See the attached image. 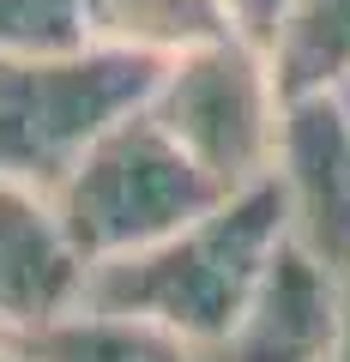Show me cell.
Wrapping results in <instances>:
<instances>
[{"instance_id": "11", "label": "cell", "mask_w": 350, "mask_h": 362, "mask_svg": "<svg viewBox=\"0 0 350 362\" xmlns=\"http://www.w3.org/2000/svg\"><path fill=\"white\" fill-rule=\"evenodd\" d=\"M85 49V6L78 0H0V61Z\"/></svg>"}, {"instance_id": "14", "label": "cell", "mask_w": 350, "mask_h": 362, "mask_svg": "<svg viewBox=\"0 0 350 362\" xmlns=\"http://www.w3.org/2000/svg\"><path fill=\"white\" fill-rule=\"evenodd\" d=\"M338 362H350V314H344V344H338Z\"/></svg>"}, {"instance_id": "1", "label": "cell", "mask_w": 350, "mask_h": 362, "mask_svg": "<svg viewBox=\"0 0 350 362\" xmlns=\"http://www.w3.org/2000/svg\"><path fill=\"white\" fill-rule=\"evenodd\" d=\"M278 247H284V199H278V181H266L230 194L199 223L175 230L145 254L91 266L85 308L163 326L169 338L206 350L242 320Z\"/></svg>"}, {"instance_id": "6", "label": "cell", "mask_w": 350, "mask_h": 362, "mask_svg": "<svg viewBox=\"0 0 350 362\" xmlns=\"http://www.w3.org/2000/svg\"><path fill=\"white\" fill-rule=\"evenodd\" d=\"M91 259L42 187L0 181V338H30L85 308Z\"/></svg>"}, {"instance_id": "5", "label": "cell", "mask_w": 350, "mask_h": 362, "mask_svg": "<svg viewBox=\"0 0 350 362\" xmlns=\"http://www.w3.org/2000/svg\"><path fill=\"white\" fill-rule=\"evenodd\" d=\"M278 199L290 247L350 296V109L344 97H296L278 145Z\"/></svg>"}, {"instance_id": "4", "label": "cell", "mask_w": 350, "mask_h": 362, "mask_svg": "<svg viewBox=\"0 0 350 362\" xmlns=\"http://www.w3.org/2000/svg\"><path fill=\"white\" fill-rule=\"evenodd\" d=\"M145 115L182 145L223 194H247L278 175L290 97L272 73V54L247 37H218L169 61L151 85Z\"/></svg>"}, {"instance_id": "3", "label": "cell", "mask_w": 350, "mask_h": 362, "mask_svg": "<svg viewBox=\"0 0 350 362\" xmlns=\"http://www.w3.org/2000/svg\"><path fill=\"white\" fill-rule=\"evenodd\" d=\"M163 66L109 49H66L0 61V181L54 194L61 175L115 121L151 103Z\"/></svg>"}, {"instance_id": "10", "label": "cell", "mask_w": 350, "mask_h": 362, "mask_svg": "<svg viewBox=\"0 0 350 362\" xmlns=\"http://www.w3.org/2000/svg\"><path fill=\"white\" fill-rule=\"evenodd\" d=\"M13 344L30 362H199L194 344L169 338L163 326L127 320V314H97V308H78L30 338H13Z\"/></svg>"}, {"instance_id": "15", "label": "cell", "mask_w": 350, "mask_h": 362, "mask_svg": "<svg viewBox=\"0 0 350 362\" xmlns=\"http://www.w3.org/2000/svg\"><path fill=\"white\" fill-rule=\"evenodd\" d=\"M344 109H350V90H344Z\"/></svg>"}, {"instance_id": "13", "label": "cell", "mask_w": 350, "mask_h": 362, "mask_svg": "<svg viewBox=\"0 0 350 362\" xmlns=\"http://www.w3.org/2000/svg\"><path fill=\"white\" fill-rule=\"evenodd\" d=\"M0 362H30V356H25V350L13 344V338H0Z\"/></svg>"}, {"instance_id": "2", "label": "cell", "mask_w": 350, "mask_h": 362, "mask_svg": "<svg viewBox=\"0 0 350 362\" xmlns=\"http://www.w3.org/2000/svg\"><path fill=\"white\" fill-rule=\"evenodd\" d=\"M49 199L78 254L91 266H109V259L169 242L175 230L199 223L230 194L139 109V115L115 121L78 157Z\"/></svg>"}, {"instance_id": "7", "label": "cell", "mask_w": 350, "mask_h": 362, "mask_svg": "<svg viewBox=\"0 0 350 362\" xmlns=\"http://www.w3.org/2000/svg\"><path fill=\"white\" fill-rule=\"evenodd\" d=\"M344 314H350V296L284 235V247L266 266L242 320L194 356L199 362H338Z\"/></svg>"}, {"instance_id": "12", "label": "cell", "mask_w": 350, "mask_h": 362, "mask_svg": "<svg viewBox=\"0 0 350 362\" xmlns=\"http://www.w3.org/2000/svg\"><path fill=\"white\" fill-rule=\"evenodd\" d=\"M218 6H223V18H230L235 37H247V42H259V49H266L290 0H218Z\"/></svg>"}, {"instance_id": "8", "label": "cell", "mask_w": 350, "mask_h": 362, "mask_svg": "<svg viewBox=\"0 0 350 362\" xmlns=\"http://www.w3.org/2000/svg\"><path fill=\"white\" fill-rule=\"evenodd\" d=\"M85 6V42L109 54L169 66L182 54L235 37L218 0H78Z\"/></svg>"}, {"instance_id": "9", "label": "cell", "mask_w": 350, "mask_h": 362, "mask_svg": "<svg viewBox=\"0 0 350 362\" xmlns=\"http://www.w3.org/2000/svg\"><path fill=\"white\" fill-rule=\"evenodd\" d=\"M272 73L284 97H344L350 90V0H290L278 18Z\"/></svg>"}]
</instances>
